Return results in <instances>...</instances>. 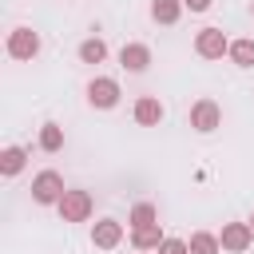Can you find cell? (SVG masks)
Masks as SVG:
<instances>
[{
	"instance_id": "52a82bcc",
	"label": "cell",
	"mask_w": 254,
	"mask_h": 254,
	"mask_svg": "<svg viewBox=\"0 0 254 254\" xmlns=\"http://www.w3.org/2000/svg\"><path fill=\"white\" fill-rule=\"evenodd\" d=\"M218 123H222V107H218L214 99H198V103L190 107V127H194V131L206 135V131H214Z\"/></svg>"
},
{
	"instance_id": "5b68a950",
	"label": "cell",
	"mask_w": 254,
	"mask_h": 254,
	"mask_svg": "<svg viewBox=\"0 0 254 254\" xmlns=\"http://www.w3.org/2000/svg\"><path fill=\"white\" fill-rule=\"evenodd\" d=\"M87 103L99 107V111H111V107L119 103V83H115L111 75H95V79L87 83Z\"/></svg>"
},
{
	"instance_id": "2e32d148",
	"label": "cell",
	"mask_w": 254,
	"mask_h": 254,
	"mask_svg": "<svg viewBox=\"0 0 254 254\" xmlns=\"http://www.w3.org/2000/svg\"><path fill=\"white\" fill-rule=\"evenodd\" d=\"M79 60H83V64H103V60H107V44H103L99 36L83 40V44H79Z\"/></svg>"
},
{
	"instance_id": "3957f363",
	"label": "cell",
	"mask_w": 254,
	"mask_h": 254,
	"mask_svg": "<svg viewBox=\"0 0 254 254\" xmlns=\"http://www.w3.org/2000/svg\"><path fill=\"white\" fill-rule=\"evenodd\" d=\"M8 56H12V60H36V56H40V32H32V28H12V32H8Z\"/></svg>"
},
{
	"instance_id": "9a60e30c",
	"label": "cell",
	"mask_w": 254,
	"mask_h": 254,
	"mask_svg": "<svg viewBox=\"0 0 254 254\" xmlns=\"http://www.w3.org/2000/svg\"><path fill=\"white\" fill-rule=\"evenodd\" d=\"M238 67H254V40L246 36V40H230V52H226Z\"/></svg>"
},
{
	"instance_id": "7a4b0ae2",
	"label": "cell",
	"mask_w": 254,
	"mask_h": 254,
	"mask_svg": "<svg viewBox=\"0 0 254 254\" xmlns=\"http://www.w3.org/2000/svg\"><path fill=\"white\" fill-rule=\"evenodd\" d=\"M64 222H87L91 218V194L87 190H64V198L56 202Z\"/></svg>"
},
{
	"instance_id": "6da1fadb",
	"label": "cell",
	"mask_w": 254,
	"mask_h": 254,
	"mask_svg": "<svg viewBox=\"0 0 254 254\" xmlns=\"http://www.w3.org/2000/svg\"><path fill=\"white\" fill-rule=\"evenodd\" d=\"M64 179H60V171H40L36 179H32V202H40V206H56L60 198H64Z\"/></svg>"
},
{
	"instance_id": "44dd1931",
	"label": "cell",
	"mask_w": 254,
	"mask_h": 254,
	"mask_svg": "<svg viewBox=\"0 0 254 254\" xmlns=\"http://www.w3.org/2000/svg\"><path fill=\"white\" fill-rule=\"evenodd\" d=\"M250 12H254V4H250Z\"/></svg>"
},
{
	"instance_id": "e0dca14e",
	"label": "cell",
	"mask_w": 254,
	"mask_h": 254,
	"mask_svg": "<svg viewBox=\"0 0 254 254\" xmlns=\"http://www.w3.org/2000/svg\"><path fill=\"white\" fill-rule=\"evenodd\" d=\"M40 147L44 151H60L64 147V127L60 123H44L40 127Z\"/></svg>"
},
{
	"instance_id": "277c9868",
	"label": "cell",
	"mask_w": 254,
	"mask_h": 254,
	"mask_svg": "<svg viewBox=\"0 0 254 254\" xmlns=\"http://www.w3.org/2000/svg\"><path fill=\"white\" fill-rule=\"evenodd\" d=\"M194 52H198L202 60H222V56L230 52V40H226L222 28H202V32L194 36Z\"/></svg>"
},
{
	"instance_id": "30bf717a",
	"label": "cell",
	"mask_w": 254,
	"mask_h": 254,
	"mask_svg": "<svg viewBox=\"0 0 254 254\" xmlns=\"http://www.w3.org/2000/svg\"><path fill=\"white\" fill-rule=\"evenodd\" d=\"M119 64L127 67V71H147V64H151V48L147 44H123V52H119Z\"/></svg>"
},
{
	"instance_id": "ffe728a7",
	"label": "cell",
	"mask_w": 254,
	"mask_h": 254,
	"mask_svg": "<svg viewBox=\"0 0 254 254\" xmlns=\"http://www.w3.org/2000/svg\"><path fill=\"white\" fill-rule=\"evenodd\" d=\"M183 8H190V12H206L210 0H183Z\"/></svg>"
},
{
	"instance_id": "7c38bea8",
	"label": "cell",
	"mask_w": 254,
	"mask_h": 254,
	"mask_svg": "<svg viewBox=\"0 0 254 254\" xmlns=\"http://www.w3.org/2000/svg\"><path fill=\"white\" fill-rule=\"evenodd\" d=\"M183 0H151V20L155 24H179Z\"/></svg>"
},
{
	"instance_id": "4fadbf2b",
	"label": "cell",
	"mask_w": 254,
	"mask_h": 254,
	"mask_svg": "<svg viewBox=\"0 0 254 254\" xmlns=\"http://www.w3.org/2000/svg\"><path fill=\"white\" fill-rule=\"evenodd\" d=\"M24 163H28V151H24V147H4V151H0V171H4L8 179L20 175Z\"/></svg>"
},
{
	"instance_id": "5bb4252c",
	"label": "cell",
	"mask_w": 254,
	"mask_h": 254,
	"mask_svg": "<svg viewBox=\"0 0 254 254\" xmlns=\"http://www.w3.org/2000/svg\"><path fill=\"white\" fill-rule=\"evenodd\" d=\"M218 250H222L218 234H210V230H194L190 234V254H218Z\"/></svg>"
},
{
	"instance_id": "ac0fdd59",
	"label": "cell",
	"mask_w": 254,
	"mask_h": 254,
	"mask_svg": "<svg viewBox=\"0 0 254 254\" xmlns=\"http://www.w3.org/2000/svg\"><path fill=\"white\" fill-rule=\"evenodd\" d=\"M127 222H131V226H147V222H159V210H155L151 202H135Z\"/></svg>"
},
{
	"instance_id": "d6986e66",
	"label": "cell",
	"mask_w": 254,
	"mask_h": 254,
	"mask_svg": "<svg viewBox=\"0 0 254 254\" xmlns=\"http://www.w3.org/2000/svg\"><path fill=\"white\" fill-rule=\"evenodd\" d=\"M159 254H190V242H183V238H163Z\"/></svg>"
},
{
	"instance_id": "8fae6325",
	"label": "cell",
	"mask_w": 254,
	"mask_h": 254,
	"mask_svg": "<svg viewBox=\"0 0 254 254\" xmlns=\"http://www.w3.org/2000/svg\"><path fill=\"white\" fill-rule=\"evenodd\" d=\"M131 246H135V250H159V246H163V226H159V222L131 226Z\"/></svg>"
},
{
	"instance_id": "9c48e42d",
	"label": "cell",
	"mask_w": 254,
	"mask_h": 254,
	"mask_svg": "<svg viewBox=\"0 0 254 254\" xmlns=\"http://www.w3.org/2000/svg\"><path fill=\"white\" fill-rule=\"evenodd\" d=\"M135 123L139 127H159L163 123V103L155 95H139L135 99Z\"/></svg>"
},
{
	"instance_id": "7402d4cb",
	"label": "cell",
	"mask_w": 254,
	"mask_h": 254,
	"mask_svg": "<svg viewBox=\"0 0 254 254\" xmlns=\"http://www.w3.org/2000/svg\"><path fill=\"white\" fill-rule=\"evenodd\" d=\"M250 226H254V218H250Z\"/></svg>"
},
{
	"instance_id": "8992f818",
	"label": "cell",
	"mask_w": 254,
	"mask_h": 254,
	"mask_svg": "<svg viewBox=\"0 0 254 254\" xmlns=\"http://www.w3.org/2000/svg\"><path fill=\"white\" fill-rule=\"evenodd\" d=\"M218 242H222V250L242 254V250H250V242H254V226H250V222H222Z\"/></svg>"
},
{
	"instance_id": "ba28073f",
	"label": "cell",
	"mask_w": 254,
	"mask_h": 254,
	"mask_svg": "<svg viewBox=\"0 0 254 254\" xmlns=\"http://www.w3.org/2000/svg\"><path fill=\"white\" fill-rule=\"evenodd\" d=\"M119 242H123V222L99 218V222L91 226V246H95V250H115Z\"/></svg>"
}]
</instances>
